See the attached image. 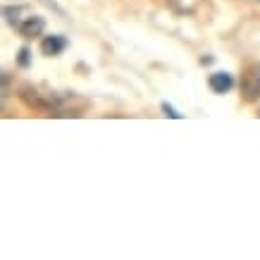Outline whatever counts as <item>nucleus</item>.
<instances>
[{
	"instance_id": "obj_1",
	"label": "nucleus",
	"mask_w": 260,
	"mask_h": 260,
	"mask_svg": "<svg viewBox=\"0 0 260 260\" xmlns=\"http://www.w3.org/2000/svg\"><path fill=\"white\" fill-rule=\"evenodd\" d=\"M241 93L248 103H255L260 98V62L251 64L244 74V81H241Z\"/></svg>"
},
{
	"instance_id": "obj_2",
	"label": "nucleus",
	"mask_w": 260,
	"mask_h": 260,
	"mask_svg": "<svg viewBox=\"0 0 260 260\" xmlns=\"http://www.w3.org/2000/svg\"><path fill=\"white\" fill-rule=\"evenodd\" d=\"M19 34H22L24 39H34V36H41L43 29H46V22H43V17H36V15H29L24 17V22H19Z\"/></svg>"
},
{
	"instance_id": "obj_3",
	"label": "nucleus",
	"mask_w": 260,
	"mask_h": 260,
	"mask_svg": "<svg viewBox=\"0 0 260 260\" xmlns=\"http://www.w3.org/2000/svg\"><path fill=\"white\" fill-rule=\"evenodd\" d=\"M208 84H210V88H213L215 93H227L229 88L234 86V79H232V74H227V72H215V74H210Z\"/></svg>"
},
{
	"instance_id": "obj_4",
	"label": "nucleus",
	"mask_w": 260,
	"mask_h": 260,
	"mask_svg": "<svg viewBox=\"0 0 260 260\" xmlns=\"http://www.w3.org/2000/svg\"><path fill=\"white\" fill-rule=\"evenodd\" d=\"M64 48H67V41H64L62 36H48V39H43V43H41L43 55H60Z\"/></svg>"
},
{
	"instance_id": "obj_5",
	"label": "nucleus",
	"mask_w": 260,
	"mask_h": 260,
	"mask_svg": "<svg viewBox=\"0 0 260 260\" xmlns=\"http://www.w3.org/2000/svg\"><path fill=\"white\" fill-rule=\"evenodd\" d=\"M162 110H165V115H170V117H179V112H174V108L167 105V103H162Z\"/></svg>"
},
{
	"instance_id": "obj_6",
	"label": "nucleus",
	"mask_w": 260,
	"mask_h": 260,
	"mask_svg": "<svg viewBox=\"0 0 260 260\" xmlns=\"http://www.w3.org/2000/svg\"><path fill=\"white\" fill-rule=\"evenodd\" d=\"M19 62L29 64V50H26V48H22V53H19Z\"/></svg>"
}]
</instances>
